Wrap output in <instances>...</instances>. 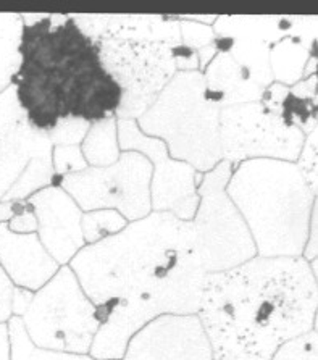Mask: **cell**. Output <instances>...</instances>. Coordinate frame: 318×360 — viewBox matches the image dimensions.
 <instances>
[{
  "label": "cell",
  "mask_w": 318,
  "mask_h": 360,
  "mask_svg": "<svg viewBox=\"0 0 318 360\" xmlns=\"http://www.w3.org/2000/svg\"><path fill=\"white\" fill-rule=\"evenodd\" d=\"M68 266L101 317L94 360H122L131 338L160 315L199 312L205 271L193 225L168 212H151L84 245Z\"/></svg>",
  "instance_id": "obj_1"
},
{
  "label": "cell",
  "mask_w": 318,
  "mask_h": 360,
  "mask_svg": "<svg viewBox=\"0 0 318 360\" xmlns=\"http://www.w3.org/2000/svg\"><path fill=\"white\" fill-rule=\"evenodd\" d=\"M318 285L303 257H254L208 274L199 317L213 360H272L279 346L317 328Z\"/></svg>",
  "instance_id": "obj_2"
},
{
  "label": "cell",
  "mask_w": 318,
  "mask_h": 360,
  "mask_svg": "<svg viewBox=\"0 0 318 360\" xmlns=\"http://www.w3.org/2000/svg\"><path fill=\"white\" fill-rule=\"evenodd\" d=\"M49 16L23 25L21 63L12 79L31 127L49 133L65 117L96 123L117 115L122 89L103 68L98 42L83 34L70 16L60 25H52Z\"/></svg>",
  "instance_id": "obj_3"
},
{
  "label": "cell",
  "mask_w": 318,
  "mask_h": 360,
  "mask_svg": "<svg viewBox=\"0 0 318 360\" xmlns=\"http://www.w3.org/2000/svg\"><path fill=\"white\" fill-rule=\"evenodd\" d=\"M227 194L244 218L259 257H303L317 194L295 163L270 159L239 163Z\"/></svg>",
  "instance_id": "obj_4"
},
{
  "label": "cell",
  "mask_w": 318,
  "mask_h": 360,
  "mask_svg": "<svg viewBox=\"0 0 318 360\" xmlns=\"http://www.w3.org/2000/svg\"><path fill=\"white\" fill-rule=\"evenodd\" d=\"M220 110L207 94L204 75L178 72L136 123L142 134L162 141L172 159L208 173L223 160Z\"/></svg>",
  "instance_id": "obj_5"
},
{
  "label": "cell",
  "mask_w": 318,
  "mask_h": 360,
  "mask_svg": "<svg viewBox=\"0 0 318 360\" xmlns=\"http://www.w3.org/2000/svg\"><path fill=\"white\" fill-rule=\"evenodd\" d=\"M21 321L36 347L71 354H89L101 326L97 307L68 265L32 294Z\"/></svg>",
  "instance_id": "obj_6"
},
{
  "label": "cell",
  "mask_w": 318,
  "mask_h": 360,
  "mask_svg": "<svg viewBox=\"0 0 318 360\" xmlns=\"http://www.w3.org/2000/svg\"><path fill=\"white\" fill-rule=\"evenodd\" d=\"M231 172L233 167L222 160L197 184L199 205L191 225L205 275L233 270L257 257L249 228L227 194Z\"/></svg>",
  "instance_id": "obj_7"
},
{
  "label": "cell",
  "mask_w": 318,
  "mask_h": 360,
  "mask_svg": "<svg viewBox=\"0 0 318 360\" xmlns=\"http://www.w3.org/2000/svg\"><path fill=\"white\" fill-rule=\"evenodd\" d=\"M52 143L26 118L13 86L0 92V200H26L53 186Z\"/></svg>",
  "instance_id": "obj_8"
},
{
  "label": "cell",
  "mask_w": 318,
  "mask_h": 360,
  "mask_svg": "<svg viewBox=\"0 0 318 360\" xmlns=\"http://www.w3.org/2000/svg\"><path fill=\"white\" fill-rule=\"evenodd\" d=\"M152 165L139 152H122L110 167H87L60 179L81 212L117 210L129 223L152 212Z\"/></svg>",
  "instance_id": "obj_9"
},
{
  "label": "cell",
  "mask_w": 318,
  "mask_h": 360,
  "mask_svg": "<svg viewBox=\"0 0 318 360\" xmlns=\"http://www.w3.org/2000/svg\"><path fill=\"white\" fill-rule=\"evenodd\" d=\"M173 46L158 42L98 41L101 62L122 89L118 120H138L178 73Z\"/></svg>",
  "instance_id": "obj_10"
},
{
  "label": "cell",
  "mask_w": 318,
  "mask_h": 360,
  "mask_svg": "<svg viewBox=\"0 0 318 360\" xmlns=\"http://www.w3.org/2000/svg\"><path fill=\"white\" fill-rule=\"evenodd\" d=\"M304 139L303 131L268 112L262 102L241 103L220 110L222 159L233 168L257 159L295 163Z\"/></svg>",
  "instance_id": "obj_11"
},
{
  "label": "cell",
  "mask_w": 318,
  "mask_h": 360,
  "mask_svg": "<svg viewBox=\"0 0 318 360\" xmlns=\"http://www.w3.org/2000/svg\"><path fill=\"white\" fill-rule=\"evenodd\" d=\"M118 144L122 152H139L151 162L152 212H168L183 221H191L199 205L197 184L202 174L188 163L174 160L162 141L142 134L136 120H118Z\"/></svg>",
  "instance_id": "obj_12"
},
{
  "label": "cell",
  "mask_w": 318,
  "mask_h": 360,
  "mask_svg": "<svg viewBox=\"0 0 318 360\" xmlns=\"http://www.w3.org/2000/svg\"><path fill=\"white\" fill-rule=\"evenodd\" d=\"M122 360H213L197 315H160L136 333Z\"/></svg>",
  "instance_id": "obj_13"
},
{
  "label": "cell",
  "mask_w": 318,
  "mask_h": 360,
  "mask_svg": "<svg viewBox=\"0 0 318 360\" xmlns=\"http://www.w3.org/2000/svg\"><path fill=\"white\" fill-rule=\"evenodd\" d=\"M26 200L34 210L36 234L44 249L60 266L68 265L86 245L81 233L83 212L60 186L44 188Z\"/></svg>",
  "instance_id": "obj_14"
},
{
  "label": "cell",
  "mask_w": 318,
  "mask_h": 360,
  "mask_svg": "<svg viewBox=\"0 0 318 360\" xmlns=\"http://www.w3.org/2000/svg\"><path fill=\"white\" fill-rule=\"evenodd\" d=\"M80 31L92 41L117 39L134 42H158L167 46L181 44L179 21L158 15H68Z\"/></svg>",
  "instance_id": "obj_15"
},
{
  "label": "cell",
  "mask_w": 318,
  "mask_h": 360,
  "mask_svg": "<svg viewBox=\"0 0 318 360\" xmlns=\"http://www.w3.org/2000/svg\"><path fill=\"white\" fill-rule=\"evenodd\" d=\"M0 266L15 288L31 292L41 289L60 269L36 233H13L7 223H0Z\"/></svg>",
  "instance_id": "obj_16"
},
{
  "label": "cell",
  "mask_w": 318,
  "mask_h": 360,
  "mask_svg": "<svg viewBox=\"0 0 318 360\" xmlns=\"http://www.w3.org/2000/svg\"><path fill=\"white\" fill-rule=\"evenodd\" d=\"M212 28L223 39H254L268 46L286 36L307 44L317 41V16H217Z\"/></svg>",
  "instance_id": "obj_17"
},
{
  "label": "cell",
  "mask_w": 318,
  "mask_h": 360,
  "mask_svg": "<svg viewBox=\"0 0 318 360\" xmlns=\"http://www.w3.org/2000/svg\"><path fill=\"white\" fill-rule=\"evenodd\" d=\"M202 75H204L207 94L220 108L260 102L265 91V87L257 84L252 76L234 62L228 51L218 52Z\"/></svg>",
  "instance_id": "obj_18"
},
{
  "label": "cell",
  "mask_w": 318,
  "mask_h": 360,
  "mask_svg": "<svg viewBox=\"0 0 318 360\" xmlns=\"http://www.w3.org/2000/svg\"><path fill=\"white\" fill-rule=\"evenodd\" d=\"M317 44L304 42L294 36H286L270 46V70L273 83L286 87L304 79V70L312 56H317Z\"/></svg>",
  "instance_id": "obj_19"
},
{
  "label": "cell",
  "mask_w": 318,
  "mask_h": 360,
  "mask_svg": "<svg viewBox=\"0 0 318 360\" xmlns=\"http://www.w3.org/2000/svg\"><path fill=\"white\" fill-rule=\"evenodd\" d=\"M217 51H228L236 63H239L252 79L262 87H268L273 83L270 70V46L254 39H215Z\"/></svg>",
  "instance_id": "obj_20"
},
{
  "label": "cell",
  "mask_w": 318,
  "mask_h": 360,
  "mask_svg": "<svg viewBox=\"0 0 318 360\" xmlns=\"http://www.w3.org/2000/svg\"><path fill=\"white\" fill-rule=\"evenodd\" d=\"M80 147L87 167L113 165L122 155L118 144L117 117L91 123V128Z\"/></svg>",
  "instance_id": "obj_21"
},
{
  "label": "cell",
  "mask_w": 318,
  "mask_h": 360,
  "mask_svg": "<svg viewBox=\"0 0 318 360\" xmlns=\"http://www.w3.org/2000/svg\"><path fill=\"white\" fill-rule=\"evenodd\" d=\"M23 21L20 13H0V92L12 86L21 63Z\"/></svg>",
  "instance_id": "obj_22"
},
{
  "label": "cell",
  "mask_w": 318,
  "mask_h": 360,
  "mask_svg": "<svg viewBox=\"0 0 318 360\" xmlns=\"http://www.w3.org/2000/svg\"><path fill=\"white\" fill-rule=\"evenodd\" d=\"M7 326L12 360H94L89 354H71L36 347L26 335L25 325L20 317H10Z\"/></svg>",
  "instance_id": "obj_23"
},
{
  "label": "cell",
  "mask_w": 318,
  "mask_h": 360,
  "mask_svg": "<svg viewBox=\"0 0 318 360\" xmlns=\"http://www.w3.org/2000/svg\"><path fill=\"white\" fill-rule=\"evenodd\" d=\"M128 220L117 210H91L83 212L81 217V233L86 245L96 244L103 239L115 236L128 225Z\"/></svg>",
  "instance_id": "obj_24"
},
{
  "label": "cell",
  "mask_w": 318,
  "mask_h": 360,
  "mask_svg": "<svg viewBox=\"0 0 318 360\" xmlns=\"http://www.w3.org/2000/svg\"><path fill=\"white\" fill-rule=\"evenodd\" d=\"M52 168L56 174V183L58 186L60 179L68 174L80 173L87 168V163L81 154L80 146H53L52 147Z\"/></svg>",
  "instance_id": "obj_25"
},
{
  "label": "cell",
  "mask_w": 318,
  "mask_h": 360,
  "mask_svg": "<svg viewBox=\"0 0 318 360\" xmlns=\"http://www.w3.org/2000/svg\"><path fill=\"white\" fill-rule=\"evenodd\" d=\"M272 360H318L317 328L295 338V340L284 342L273 354Z\"/></svg>",
  "instance_id": "obj_26"
},
{
  "label": "cell",
  "mask_w": 318,
  "mask_h": 360,
  "mask_svg": "<svg viewBox=\"0 0 318 360\" xmlns=\"http://www.w3.org/2000/svg\"><path fill=\"white\" fill-rule=\"evenodd\" d=\"M89 128L91 123L84 120L65 117L60 118L56 127L49 131V139L52 146H81Z\"/></svg>",
  "instance_id": "obj_27"
},
{
  "label": "cell",
  "mask_w": 318,
  "mask_h": 360,
  "mask_svg": "<svg viewBox=\"0 0 318 360\" xmlns=\"http://www.w3.org/2000/svg\"><path fill=\"white\" fill-rule=\"evenodd\" d=\"M299 173L303 174L305 183L317 194L318 188V128L305 136L304 146L295 160Z\"/></svg>",
  "instance_id": "obj_28"
},
{
  "label": "cell",
  "mask_w": 318,
  "mask_h": 360,
  "mask_svg": "<svg viewBox=\"0 0 318 360\" xmlns=\"http://www.w3.org/2000/svg\"><path fill=\"white\" fill-rule=\"evenodd\" d=\"M179 21V34H181V44L186 47L193 49L194 52L201 51L207 46H212L215 42L217 36L213 32L212 26L196 23V21L186 20L181 16Z\"/></svg>",
  "instance_id": "obj_29"
},
{
  "label": "cell",
  "mask_w": 318,
  "mask_h": 360,
  "mask_svg": "<svg viewBox=\"0 0 318 360\" xmlns=\"http://www.w3.org/2000/svg\"><path fill=\"white\" fill-rule=\"evenodd\" d=\"M10 231L18 234H30L37 231V220L34 210L28 200H15L13 217L7 221Z\"/></svg>",
  "instance_id": "obj_30"
},
{
  "label": "cell",
  "mask_w": 318,
  "mask_h": 360,
  "mask_svg": "<svg viewBox=\"0 0 318 360\" xmlns=\"http://www.w3.org/2000/svg\"><path fill=\"white\" fill-rule=\"evenodd\" d=\"M288 94H289V87L279 83H272L270 86L265 87V91H263L260 102L268 112L279 115V113H281L283 102L288 97Z\"/></svg>",
  "instance_id": "obj_31"
},
{
  "label": "cell",
  "mask_w": 318,
  "mask_h": 360,
  "mask_svg": "<svg viewBox=\"0 0 318 360\" xmlns=\"http://www.w3.org/2000/svg\"><path fill=\"white\" fill-rule=\"evenodd\" d=\"M12 281L5 275V271L0 266V323H7L12 317V297H13Z\"/></svg>",
  "instance_id": "obj_32"
},
{
  "label": "cell",
  "mask_w": 318,
  "mask_h": 360,
  "mask_svg": "<svg viewBox=\"0 0 318 360\" xmlns=\"http://www.w3.org/2000/svg\"><path fill=\"white\" fill-rule=\"evenodd\" d=\"M173 57L177 63L178 72H199V60H197V52L193 49L178 44L173 46Z\"/></svg>",
  "instance_id": "obj_33"
},
{
  "label": "cell",
  "mask_w": 318,
  "mask_h": 360,
  "mask_svg": "<svg viewBox=\"0 0 318 360\" xmlns=\"http://www.w3.org/2000/svg\"><path fill=\"white\" fill-rule=\"evenodd\" d=\"M317 202H315V207L314 210H312V217H310V226H309V236H307V243H305V248H304V252H303V259L307 260L310 264V262L317 260V255H318V231H317Z\"/></svg>",
  "instance_id": "obj_34"
},
{
  "label": "cell",
  "mask_w": 318,
  "mask_h": 360,
  "mask_svg": "<svg viewBox=\"0 0 318 360\" xmlns=\"http://www.w3.org/2000/svg\"><path fill=\"white\" fill-rule=\"evenodd\" d=\"M289 92L294 97H298V99L317 102V75L300 79L298 84L289 87Z\"/></svg>",
  "instance_id": "obj_35"
},
{
  "label": "cell",
  "mask_w": 318,
  "mask_h": 360,
  "mask_svg": "<svg viewBox=\"0 0 318 360\" xmlns=\"http://www.w3.org/2000/svg\"><path fill=\"white\" fill-rule=\"evenodd\" d=\"M32 294L28 289L23 288H15L13 289V297H12V317H23V314L28 309V305L32 299Z\"/></svg>",
  "instance_id": "obj_36"
},
{
  "label": "cell",
  "mask_w": 318,
  "mask_h": 360,
  "mask_svg": "<svg viewBox=\"0 0 318 360\" xmlns=\"http://www.w3.org/2000/svg\"><path fill=\"white\" fill-rule=\"evenodd\" d=\"M0 360H12L10 354V335L7 323H0Z\"/></svg>",
  "instance_id": "obj_37"
},
{
  "label": "cell",
  "mask_w": 318,
  "mask_h": 360,
  "mask_svg": "<svg viewBox=\"0 0 318 360\" xmlns=\"http://www.w3.org/2000/svg\"><path fill=\"white\" fill-rule=\"evenodd\" d=\"M218 53L217 47H215V42L212 44V46H207L204 49H201V51H197V60H199V72L202 73L204 70L207 68V65L212 62L213 57H215Z\"/></svg>",
  "instance_id": "obj_38"
},
{
  "label": "cell",
  "mask_w": 318,
  "mask_h": 360,
  "mask_svg": "<svg viewBox=\"0 0 318 360\" xmlns=\"http://www.w3.org/2000/svg\"><path fill=\"white\" fill-rule=\"evenodd\" d=\"M15 200H0V223H7L13 217Z\"/></svg>",
  "instance_id": "obj_39"
},
{
  "label": "cell",
  "mask_w": 318,
  "mask_h": 360,
  "mask_svg": "<svg viewBox=\"0 0 318 360\" xmlns=\"http://www.w3.org/2000/svg\"><path fill=\"white\" fill-rule=\"evenodd\" d=\"M20 16H21V21H23L25 26H32V25L39 23V21H42V20H46L49 15L47 13H23L21 15L20 13Z\"/></svg>",
  "instance_id": "obj_40"
}]
</instances>
